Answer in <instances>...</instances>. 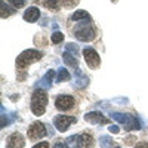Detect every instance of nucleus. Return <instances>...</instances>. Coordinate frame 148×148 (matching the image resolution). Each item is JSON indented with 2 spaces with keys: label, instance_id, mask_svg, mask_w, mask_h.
I'll return each mask as SVG.
<instances>
[{
  "label": "nucleus",
  "instance_id": "1",
  "mask_svg": "<svg viewBox=\"0 0 148 148\" xmlns=\"http://www.w3.org/2000/svg\"><path fill=\"white\" fill-rule=\"evenodd\" d=\"M47 101H49V98H47V93L45 92V89H36L31 95V111H33V114L37 116V117H40L45 114V111H46V105H47Z\"/></svg>",
  "mask_w": 148,
  "mask_h": 148
},
{
  "label": "nucleus",
  "instance_id": "2",
  "mask_svg": "<svg viewBox=\"0 0 148 148\" xmlns=\"http://www.w3.org/2000/svg\"><path fill=\"white\" fill-rule=\"evenodd\" d=\"M111 119L116 120L117 123H120L121 126H125L126 130H139L141 129V123L136 117H133L127 113H119V111H111L110 113Z\"/></svg>",
  "mask_w": 148,
  "mask_h": 148
},
{
  "label": "nucleus",
  "instance_id": "3",
  "mask_svg": "<svg viewBox=\"0 0 148 148\" xmlns=\"http://www.w3.org/2000/svg\"><path fill=\"white\" fill-rule=\"evenodd\" d=\"M42 56H43V53L39 52V51H36V49H27V51H24L21 55H18V58H16V67H18L19 71H22L24 68H27L30 64L42 59Z\"/></svg>",
  "mask_w": 148,
  "mask_h": 148
},
{
  "label": "nucleus",
  "instance_id": "4",
  "mask_svg": "<svg viewBox=\"0 0 148 148\" xmlns=\"http://www.w3.org/2000/svg\"><path fill=\"white\" fill-rule=\"evenodd\" d=\"M88 22L89 21H84L83 24H79L77 28L74 30V36H76L80 42H92L96 37V33H95L93 27L89 25Z\"/></svg>",
  "mask_w": 148,
  "mask_h": 148
},
{
  "label": "nucleus",
  "instance_id": "5",
  "mask_svg": "<svg viewBox=\"0 0 148 148\" xmlns=\"http://www.w3.org/2000/svg\"><path fill=\"white\" fill-rule=\"evenodd\" d=\"M47 135V130H46V126L43 125L42 121H34L30 125L28 130H27V136L31 139V141H39L42 138H45Z\"/></svg>",
  "mask_w": 148,
  "mask_h": 148
},
{
  "label": "nucleus",
  "instance_id": "6",
  "mask_svg": "<svg viewBox=\"0 0 148 148\" xmlns=\"http://www.w3.org/2000/svg\"><path fill=\"white\" fill-rule=\"evenodd\" d=\"M77 119L76 117H71V116H55L53 117V126L56 127L58 132H65L73 123H76Z\"/></svg>",
  "mask_w": 148,
  "mask_h": 148
},
{
  "label": "nucleus",
  "instance_id": "7",
  "mask_svg": "<svg viewBox=\"0 0 148 148\" xmlns=\"http://www.w3.org/2000/svg\"><path fill=\"white\" fill-rule=\"evenodd\" d=\"M83 55L86 59V64L89 65V68H98L101 64V58L96 53V51L93 47H84L83 49Z\"/></svg>",
  "mask_w": 148,
  "mask_h": 148
},
{
  "label": "nucleus",
  "instance_id": "8",
  "mask_svg": "<svg viewBox=\"0 0 148 148\" xmlns=\"http://www.w3.org/2000/svg\"><path fill=\"white\" fill-rule=\"evenodd\" d=\"M74 98L70 96V95H59L56 96V99H55V107L56 110L59 111H68L74 107Z\"/></svg>",
  "mask_w": 148,
  "mask_h": 148
},
{
  "label": "nucleus",
  "instance_id": "9",
  "mask_svg": "<svg viewBox=\"0 0 148 148\" xmlns=\"http://www.w3.org/2000/svg\"><path fill=\"white\" fill-rule=\"evenodd\" d=\"M24 145H25V138L19 132H14L6 139V148H24Z\"/></svg>",
  "mask_w": 148,
  "mask_h": 148
},
{
  "label": "nucleus",
  "instance_id": "10",
  "mask_svg": "<svg viewBox=\"0 0 148 148\" xmlns=\"http://www.w3.org/2000/svg\"><path fill=\"white\" fill-rule=\"evenodd\" d=\"M84 120L90 125H107L110 121V119H107L99 111H90V113L84 114Z\"/></svg>",
  "mask_w": 148,
  "mask_h": 148
},
{
  "label": "nucleus",
  "instance_id": "11",
  "mask_svg": "<svg viewBox=\"0 0 148 148\" xmlns=\"http://www.w3.org/2000/svg\"><path fill=\"white\" fill-rule=\"evenodd\" d=\"M74 76H76V80H74V88L76 89H83L89 84V77L82 71V70H76L74 71Z\"/></svg>",
  "mask_w": 148,
  "mask_h": 148
},
{
  "label": "nucleus",
  "instance_id": "12",
  "mask_svg": "<svg viewBox=\"0 0 148 148\" xmlns=\"http://www.w3.org/2000/svg\"><path fill=\"white\" fill-rule=\"evenodd\" d=\"M53 77H55V71H53V70H49L45 76L42 77V80L37 83V86H39L40 89L47 90V89L52 86V83H53Z\"/></svg>",
  "mask_w": 148,
  "mask_h": 148
},
{
  "label": "nucleus",
  "instance_id": "13",
  "mask_svg": "<svg viewBox=\"0 0 148 148\" xmlns=\"http://www.w3.org/2000/svg\"><path fill=\"white\" fill-rule=\"evenodd\" d=\"M82 144H83L82 135H71V136L65 139L67 148H82Z\"/></svg>",
  "mask_w": 148,
  "mask_h": 148
},
{
  "label": "nucleus",
  "instance_id": "14",
  "mask_svg": "<svg viewBox=\"0 0 148 148\" xmlns=\"http://www.w3.org/2000/svg\"><path fill=\"white\" fill-rule=\"evenodd\" d=\"M39 16H40V10L37 8H34V6L28 8L25 12H24V19L28 21V22H36L37 19H39Z\"/></svg>",
  "mask_w": 148,
  "mask_h": 148
},
{
  "label": "nucleus",
  "instance_id": "15",
  "mask_svg": "<svg viewBox=\"0 0 148 148\" xmlns=\"http://www.w3.org/2000/svg\"><path fill=\"white\" fill-rule=\"evenodd\" d=\"M62 58H64V62L67 64V65H70V67H73V68H77L79 67V59H77V56H74L73 53H70V52H64V55H62Z\"/></svg>",
  "mask_w": 148,
  "mask_h": 148
},
{
  "label": "nucleus",
  "instance_id": "16",
  "mask_svg": "<svg viewBox=\"0 0 148 148\" xmlns=\"http://www.w3.org/2000/svg\"><path fill=\"white\" fill-rule=\"evenodd\" d=\"M71 19L73 21H80V19H84V21H90V16L86 10H77L74 12V14L71 15Z\"/></svg>",
  "mask_w": 148,
  "mask_h": 148
},
{
  "label": "nucleus",
  "instance_id": "17",
  "mask_svg": "<svg viewBox=\"0 0 148 148\" xmlns=\"http://www.w3.org/2000/svg\"><path fill=\"white\" fill-rule=\"evenodd\" d=\"M113 138L108 136V135H102V136L99 138V147L101 148H113Z\"/></svg>",
  "mask_w": 148,
  "mask_h": 148
},
{
  "label": "nucleus",
  "instance_id": "18",
  "mask_svg": "<svg viewBox=\"0 0 148 148\" xmlns=\"http://www.w3.org/2000/svg\"><path fill=\"white\" fill-rule=\"evenodd\" d=\"M82 138H83V144H82V148H93V138L90 136L89 133H83L82 135Z\"/></svg>",
  "mask_w": 148,
  "mask_h": 148
},
{
  "label": "nucleus",
  "instance_id": "19",
  "mask_svg": "<svg viewBox=\"0 0 148 148\" xmlns=\"http://www.w3.org/2000/svg\"><path fill=\"white\" fill-rule=\"evenodd\" d=\"M70 73L67 71V68H59L58 70V77H56V82L61 83V82H64V80H70Z\"/></svg>",
  "mask_w": 148,
  "mask_h": 148
},
{
  "label": "nucleus",
  "instance_id": "20",
  "mask_svg": "<svg viewBox=\"0 0 148 148\" xmlns=\"http://www.w3.org/2000/svg\"><path fill=\"white\" fill-rule=\"evenodd\" d=\"M0 6H2V18H6V16L12 15V14H14V10H15V9H10L9 6H6L5 0H2V2H0Z\"/></svg>",
  "mask_w": 148,
  "mask_h": 148
},
{
  "label": "nucleus",
  "instance_id": "21",
  "mask_svg": "<svg viewBox=\"0 0 148 148\" xmlns=\"http://www.w3.org/2000/svg\"><path fill=\"white\" fill-rule=\"evenodd\" d=\"M65 51L79 58V46H77V45H74V43H67V45H65Z\"/></svg>",
  "mask_w": 148,
  "mask_h": 148
},
{
  "label": "nucleus",
  "instance_id": "22",
  "mask_svg": "<svg viewBox=\"0 0 148 148\" xmlns=\"http://www.w3.org/2000/svg\"><path fill=\"white\" fill-rule=\"evenodd\" d=\"M62 40H64V34L61 33V31H55V33L52 34V43L58 45V43H61Z\"/></svg>",
  "mask_w": 148,
  "mask_h": 148
},
{
  "label": "nucleus",
  "instance_id": "23",
  "mask_svg": "<svg viewBox=\"0 0 148 148\" xmlns=\"http://www.w3.org/2000/svg\"><path fill=\"white\" fill-rule=\"evenodd\" d=\"M8 2L14 6L15 9H18V8H22L24 6V3H25V0H8Z\"/></svg>",
  "mask_w": 148,
  "mask_h": 148
},
{
  "label": "nucleus",
  "instance_id": "24",
  "mask_svg": "<svg viewBox=\"0 0 148 148\" xmlns=\"http://www.w3.org/2000/svg\"><path fill=\"white\" fill-rule=\"evenodd\" d=\"M79 2H80V0H62V5L65 8H73V6H76Z\"/></svg>",
  "mask_w": 148,
  "mask_h": 148
},
{
  "label": "nucleus",
  "instance_id": "25",
  "mask_svg": "<svg viewBox=\"0 0 148 148\" xmlns=\"http://www.w3.org/2000/svg\"><path fill=\"white\" fill-rule=\"evenodd\" d=\"M52 148H67L65 141H62V139H56V141L53 142V147H52Z\"/></svg>",
  "mask_w": 148,
  "mask_h": 148
},
{
  "label": "nucleus",
  "instance_id": "26",
  "mask_svg": "<svg viewBox=\"0 0 148 148\" xmlns=\"http://www.w3.org/2000/svg\"><path fill=\"white\" fill-rule=\"evenodd\" d=\"M108 132H110V133H113V135H117V133L120 132V127H119L117 125H111V126L108 127Z\"/></svg>",
  "mask_w": 148,
  "mask_h": 148
},
{
  "label": "nucleus",
  "instance_id": "27",
  "mask_svg": "<svg viewBox=\"0 0 148 148\" xmlns=\"http://www.w3.org/2000/svg\"><path fill=\"white\" fill-rule=\"evenodd\" d=\"M33 148H49V142L43 141V142H39V144H36Z\"/></svg>",
  "mask_w": 148,
  "mask_h": 148
},
{
  "label": "nucleus",
  "instance_id": "28",
  "mask_svg": "<svg viewBox=\"0 0 148 148\" xmlns=\"http://www.w3.org/2000/svg\"><path fill=\"white\" fill-rule=\"evenodd\" d=\"M58 0H46V6L47 8H56Z\"/></svg>",
  "mask_w": 148,
  "mask_h": 148
},
{
  "label": "nucleus",
  "instance_id": "29",
  "mask_svg": "<svg viewBox=\"0 0 148 148\" xmlns=\"http://www.w3.org/2000/svg\"><path fill=\"white\" fill-rule=\"evenodd\" d=\"M133 148H148V142L147 141H141V142H138L136 145H135Z\"/></svg>",
  "mask_w": 148,
  "mask_h": 148
},
{
  "label": "nucleus",
  "instance_id": "30",
  "mask_svg": "<svg viewBox=\"0 0 148 148\" xmlns=\"http://www.w3.org/2000/svg\"><path fill=\"white\" fill-rule=\"evenodd\" d=\"M136 141V138L135 136H127L126 139H125V142H126V145H133V142Z\"/></svg>",
  "mask_w": 148,
  "mask_h": 148
},
{
  "label": "nucleus",
  "instance_id": "31",
  "mask_svg": "<svg viewBox=\"0 0 148 148\" xmlns=\"http://www.w3.org/2000/svg\"><path fill=\"white\" fill-rule=\"evenodd\" d=\"M116 148H120V147H116Z\"/></svg>",
  "mask_w": 148,
  "mask_h": 148
}]
</instances>
